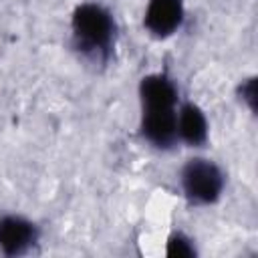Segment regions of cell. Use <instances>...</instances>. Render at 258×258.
Here are the masks:
<instances>
[{
	"label": "cell",
	"mask_w": 258,
	"mask_h": 258,
	"mask_svg": "<svg viewBox=\"0 0 258 258\" xmlns=\"http://www.w3.org/2000/svg\"><path fill=\"white\" fill-rule=\"evenodd\" d=\"M240 99L246 101L250 105V109L254 111V101H256V81L248 79L246 83L240 85Z\"/></svg>",
	"instance_id": "9"
},
{
	"label": "cell",
	"mask_w": 258,
	"mask_h": 258,
	"mask_svg": "<svg viewBox=\"0 0 258 258\" xmlns=\"http://www.w3.org/2000/svg\"><path fill=\"white\" fill-rule=\"evenodd\" d=\"M179 183L189 204L210 206L220 200L226 177L214 161L204 157H194V159H187V163L181 167Z\"/></svg>",
	"instance_id": "2"
},
{
	"label": "cell",
	"mask_w": 258,
	"mask_h": 258,
	"mask_svg": "<svg viewBox=\"0 0 258 258\" xmlns=\"http://www.w3.org/2000/svg\"><path fill=\"white\" fill-rule=\"evenodd\" d=\"M177 109L141 111V135L157 149H169L177 141Z\"/></svg>",
	"instance_id": "6"
},
{
	"label": "cell",
	"mask_w": 258,
	"mask_h": 258,
	"mask_svg": "<svg viewBox=\"0 0 258 258\" xmlns=\"http://www.w3.org/2000/svg\"><path fill=\"white\" fill-rule=\"evenodd\" d=\"M141 111H167L177 105V87L173 81L161 73H153L139 83Z\"/></svg>",
	"instance_id": "5"
},
{
	"label": "cell",
	"mask_w": 258,
	"mask_h": 258,
	"mask_svg": "<svg viewBox=\"0 0 258 258\" xmlns=\"http://www.w3.org/2000/svg\"><path fill=\"white\" fill-rule=\"evenodd\" d=\"M38 240V228L24 216L8 214L0 218V252L6 256H20L28 252Z\"/></svg>",
	"instance_id": "3"
},
{
	"label": "cell",
	"mask_w": 258,
	"mask_h": 258,
	"mask_svg": "<svg viewBox=\"0 0 258 258\" xmlns=\"http://www.w3.org/2000/svg\"><path fill=\"white\" fill-rule=\"evenodd\" d=\"M73 38L77 46L95 56H105L113 44L115 20L111 12L97 2H83L75 8L71 18Z\"/></svg>",
	"instance_id": "1"
},
{
	"label": "cell",
	"mask_w": 258,
	"mask_h": 258,
	"mask_svg": "<svg viewBox=\"0 0 258 258\" xmlns=\"http://www.w3.org/2000/svg\"><path fill=\"white\" fill-rule=\"evenodd\" d=\"M177 139L189 147H202L208 141V117L196 103H183L175 115Z\"/></svg>",
	"instance_id": "7"
},
{
	"label": "cell",
	"mask_w": 258,
	"mask_h": 258,
	"mask_svg": "<svg viewBox=\"0 0 258 258\" xmlns=\"http://www.w3.org/2000/svg\"><path fill=\"white\" fill-rule=\"evenodd\" d=\"M165 252H167V256H196V246H194V242L187 236L173 234L167 240Z\"/></svg>",
	"instance_id": "8"
},
{
	"label": "cell",
	"mask_w": 258,
	"mask_h": 258,
	"mask_svg": "<svg viewBox=\"0 0 258 258\" xmlns=\"http://www.w3.org/2000/svg\"><path fill=\"white\" fill-rule=\"evenodd\" d=\"M183 0H149L143 16V26L155 38H167L183 22Z\"/></svg>",
	"instance_id": "4"
}]
</instances>
